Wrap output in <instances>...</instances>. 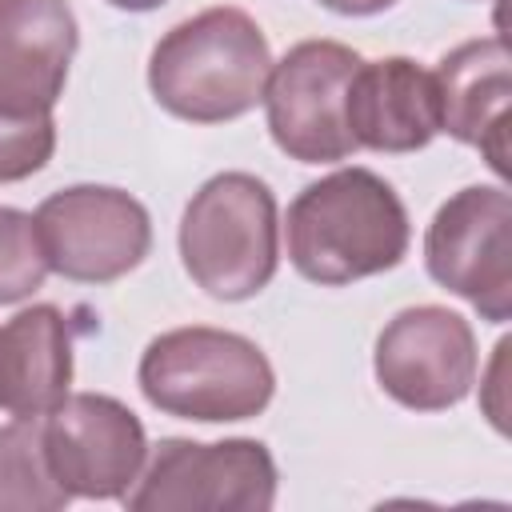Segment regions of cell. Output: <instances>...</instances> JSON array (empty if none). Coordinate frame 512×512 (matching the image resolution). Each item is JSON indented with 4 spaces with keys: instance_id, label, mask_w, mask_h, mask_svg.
Wrapping results in <instances>:
<instances>
[{
    "instance_id": "6da1fadb",
    "label": "cell",
    "mask_w": 512,
    "mask_h": 512,
    "mask_svg": "<svg viewBox=\"0 0 512 512\" xmlns=\"http://www.w3.org/2000/svg\"><path fill=\"white\" fill-rule=\"evenodd\" d=\"M284 244L304 280L344 288L392 272L408 256L412 224L384 176L372 168H336L288 204Z\"/></svg>"
},
{
    "instance_id": "7a4b0ae2",
    "label": "cell",
    "mask_w": 512,
    "mask_h": 512,
    "mask_svg": "<svg viewBox=\"0 0 512 512\" xmlns=\"http://www.w3.org/2000/svg\"><path fill=\"white\" fill-rule=\"evenodd\" d=\"M272 48L260 24L232 4L204 8L168 28L148 56L152 100L188 124L240 120L264 100Z\"/></svg>"
},
{
    "instance_id": "3957f363",
    "label": "cell",
    "mask_w": 512,
    "mask_h": 512,
    "mask_svg": "<svg viewBox=\"0 0 512 512\" xmlns=\"http://www.w3.org/2000/svg\"><path fill=\"white\" fill-rule=\"evenodd\" d=\"M136 380L156 412L196 424L252 420L276 392V372L260 344L208 324L172 328L148 340Z\"/></svg>"
},
{
    "instance_id": "277c9868",
    "label": "cell",
    "mask_w": 512,
    "mask_h": 512,
    "mask_svg": "<svg viewBox=\"0 0 512 512\" xmlns=\"http://www.w3.org/2000/svg\"><path fill=\"white\" fill-rule=\"evenodd\" d=\"M180 260L200 292L236 304L260 296L280 268V212L252 172H216L180 216Z\"/></svg>"
},
{
    "instance_id": "5b68a950",
    "label": "cell",
    "mask_w": 512,
    "mask_h": 512,
    "mask_svg": "<svg viewBox=\"0 0 512 512\" xmlns=\"http://www.w3.org/2000/svg\"><path fill=\"white\" fill-rule=\"evenodd\" d=\"M276 488V460L260 440L168 436L148 452L124 504L132 512H268Z\"/></svg>"
},
{
    "instance_id": "8992f818",
    "label": "cell",
    "mask_w": 512,
    "mask_h": 512,
    "mask_svg": "<svg viewBox=\"0 0 512 512\" xmlns=\"http://www.w3.org/2000/svg\"><path fill=\"white\" fill-rule=\"evenodd\" d=\"M428 276L468 300L480 320L512 316V196L504 184H472L448 196L424 232Z\"/></svg>"
},
{
    "instance_id": "52a82bcc",
    "label": "cell",
    "mask_w": 512,
    "mask_h": 512,
    "mask_svg": "<svg viewBox=\"0 0 512 512\" xmlns=\"http://www.w3.org/2000/svg\"><path fill=\"white\" fill-rule=\"evenodd\" d=\"M360 52L340 40H300L272 60L264 112L276 148L300 164H336L356 152L348 132V84Z\"/></svg>"
},
{
    "instance_id": "ba28073f",
    "label": "cell",
    "mask_w": 512,
    "mask_h": 512,
    "mask_svg": "<svg viewBox=\"0 0 512 512\" xmlns=\"http://www.w3.org/2000/svg\"><path fill=\"white\" fill-rule=\"evenodd\" d=\"M48 272L76 284H112L144 264L152 248L148 208L112 184H72L32 212Z\"/></svg>"
},
{
    "instance_id": "9c48e42d",
    "label": "cell",
    "mask_w": 512,
    "mask_h": 512,
    "mask_svg": "<svg viewBox=\"0 0 512 512\" xmlns=\"http://www.w3.org/2000/svg\"><path fill=\"white\" fill-rule=\"evenodd\" d=\"M472 324L444 304H416L396 312L376 336L372 372L384 396L412 412L456 408L476 384Z\"/></svg>"
},
{
    "instance_id": "30bf717a",
    "label": "cell",
    "mask_w": 512,
    "mask_h": 512,
    "mask_svg": "<svg viewBox=\"0 0 512 512\" xmlns=\"http://www.w3.org/2000/svg\"><path fill=\"white\" fill-rule=\"evenodd\" d=\"M44 452L72 500H124L148 460V436L116 396L68 392L44 416Z\"/></svg>"
},
{
    "instance_id": "8fae6325",
    "label": "cell",
    "mask_w": 512,
    "mask_h": 512,
    "mask_svg": "<svg viewBox=\"0 0 512 512\" xmlns=\"http://www.w3.org/2000/svg\"><path fill=\"white\" fill-rule=\"evenodd\" d=\"M76 44V12L64 0H0V112H52Z\"/></svg>"
},
{
    "instance_id": "7c38bea8",
    "label": "cell",
    "mask_w": 512,
    "mask_h": 512,
    "mask_svg": "<svg viewBox=\"0 0 512 512\" xmlns=\"http://www.w3.org/2000/svg\"><path fill=\"white\" fill-rule=\"evenodd\" d=\"M440 100V132L476 148L488 168L508 180V104L512 60L504 36L456 44L432 72Z\"/></svg>"
},
{
    "instance_id": "4fadbf2b",
    "label": "cell",
    "mask_w": 512,
    "mask_h": 512,
    "mask_svg": "<svg viewBox=\"0 0 512 512\" xmlns=\"http://www.w3.org/2000/svg\"><path fill=\"white\" fill-rule=\"evenodd\" d=\"M348 132L356 148L420 152L440 132L436 80L412 56L360 60L348 84Z\"/></svg>"
},
{
    "instance_id": "5bb4252c",
    "label": "cell",
    "mask_w": 512,
    "mask_h": 512,
    "mask_svg": "<svg viewBox=\"0 0 512 512\" xmlns=\"http://www.w3.org/2000/svg\"><path fill=\"white\" fill-rule=\"evenodd\" d=\"M72 388V328L56 304L20 308L0 328V408L48 416Z\"/></svg>"
},
{
    "instance_id": "9a60e30c",
    "label": "cell",
    "mask_w": 512,
    "mask_h": 512,
    "mask_svg": "<svg viewBox=\"0 0 512 512\" xmlns=\"http://www.w3.org/2000/svg\"><path fill=\"white\" fill-rule=\"evenodd\" d=\"M68 504L44 452V416L0 424V512H60Z\"/></svg>"
},
{
    "instance_id": "2e32d148",
    "label": "cell",
    "mask_w": 512,
    "mask_h": 512,
    "mask_svg": "<svg viewBox=\"0 0 512 512\" xmlns=\"http://www.w3.org/2000/svg\"><path fill=\"white\" fill-rule=\"evenodd\" d=\"M48 260L36 236V220L20 208L0 204V304H20L44 288Z\"/></svg>"
},
{
    "instance_id": "e0dca14e",
    "label": "cell",
    "mask_w": 512,
    "mask_h": 512,
    "mask_svg": "<svg viewBox=\"0 0 512 512\" xmlns=\"http://www.w3.org/2000/svg\"><path fill=\"white\" fill-rule=\"evenodd\" d=\"M56 152V120L52 112L8 116L0 112V184H16L36 176Z\"/></svg>"
},
{
    "instance_id": "ac0fdd59",
    "label": "cell",
    "mask_w": 512,
    "mask_h": 512,
    "mask_svg": "<svg viewBox=\"0 0 512 512\" xmlns=\"http://www.w3.org/2000/svg\"><path fill=\"white\" fill-rule=\"evenodd\" d=\"M504 360H508V340L496 344L492 352V368H488V384H480V404L484 416L492 420V428L504 436L508 432V404H504Z\"/></svg>"
},
{
    "instance_id": "d6986e66",
    "label": "cell",
    "mask_w": 512,
    "mask_h": 512,
    "mask_svg": "<svg viewBox=\"0 0 512 512\" xmlns=\"http://www.w3.org/2000/svg\"><path fill=\"white\" fill-rule=\"evenodd\" d=\"M316 4L336 16H376V12H388L396 0H316Z\"/></svg>"
},
{
    "instance_id": "ffe728a7",
    "label": "cell",
    "mask_w": 512,
    "mask_h": 512,
    "mask_svg": "<svg viewBox=\"0 0 512 512\" xmlns=\"http://www.w3.org/2000/svg\"><path fill=\"white\" fill-rule=\"evenodd\" d=\"M108 4L120 8V12H152V8H160L168 0H108Z\"/></svg>"
}]
</instances>
